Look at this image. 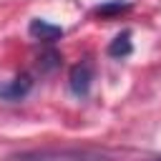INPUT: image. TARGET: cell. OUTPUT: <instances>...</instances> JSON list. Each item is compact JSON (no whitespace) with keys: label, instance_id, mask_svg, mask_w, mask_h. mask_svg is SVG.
I'll use <instances>...</instances> for the list:
<instances>
[{"label":"cell","instance_id":"obj_2","mask_svg":"<svg viewBox=\"0 0 161 161\" xmlns=\"http://www.w3.org/2000/svg\"><path fill=\"white\" fill-rule=\"evenodd\" d=\"M68 80H70V91H73L75 96H88V91H91V80H93V65H91L88 60L73 65Z\"/></svg>","mask_w":161,"mask_h":161},{"label":"cell","instance_id":"obj_1","mask_svg":"<svg viewBox=\"0 0 161 161\" xmlns=\"http://www.w3.org/2000/svg\"><path fill=\"white\" fill-rule=\"evenodd\" d=\"M101 151L91 148H35L13 156L10 161H103Z\"/></svg>","mask_w":161,"mask_h":161},{"label":"cell","instance_id":"obj_7","mask_svg":"<svg viewBox=\"0 0 161 161\" xmlns=\"http://www.w3.org/2000/svg\"><path fill=\"white\" fill-rule=\"evenodd\" d=\"M156 161H161V156H158V158H156Z\"/></svg>","mask_w":161,"mask_h":161},{"label":"cell","instance_id":"obj_4","mask_svg":"<svg viewBox=\"0 0 161 161\" xmlns=\"http://www.w3.org/2000/svg\"><path fill=\"white\" fill-rule=\"evenodd\" d=\"M28 30H30V35H33L35 40H43V43H53V40L63 38V28L50 25V23H45V20H33Z\"/></svg>","mask_w":161,"mask_h":161},{"label":"cell","instance_id":"obj_5","mask_svg":"<svg viewBox=\"0 0 161 161\" xmlns=\"http://www.w3.org/2000/svg\"><path fill=\"white\" fill-rule=\"evenodd\" d=\"M128 53H131V33L123 30V33L116 35L113 43L108 45V55H113V58H126Z\"/></svg>","mask_w":161,"mask_h":161},{"label":"cell","instance_id":"obj_3","mask_svg":"<svg viewBox=\"0 0 161 161\" xmlns=\"http://www.w3.org/2000/svg\"><path fill=\"white\" fill-rule=\"evenodd\" d=\"M30 88H33V80H30V75H15L10 83H5V86H0V98H5V101H20V98H25L28 93H30Z\"/></svg>","mask_w":161,"mask_h":161},{"label":"cell","instance_id":"obj_6","mask_svg":"<svg viewBox=\"0 0 161 161\" xmlns=\"http://www.w3.org/2000/svg\"><path fill=\"white\" fill-rule=\"evenodd\" d=\"M128 5H121V3H113V5H103V8H98V13L101 15H108V13H121V10H126Z\"/></svg>","mask_w":161,"mask_h":161}]
</instances>
